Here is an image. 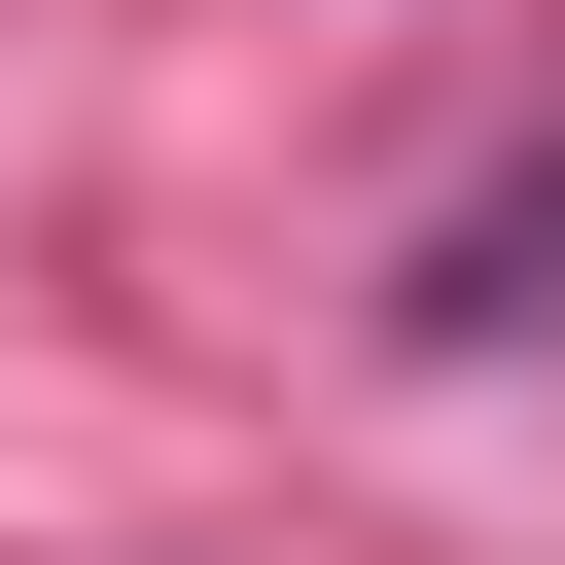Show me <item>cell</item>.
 <instances>
[{"label":"cell","mask_w":565,"mask_h":565,"mask_svg":"<svg viewBox=\"0 0 565 565\" xmlns=\"http://www.w3.org/2000/svg\"><path fill=\"white\" fill-rule=\"evenodd\" d=\"M530 318H565V177H494V212H459V282H424V353H530Z\"/></svg>","instance_id":"cell-1"}]
</instances>
